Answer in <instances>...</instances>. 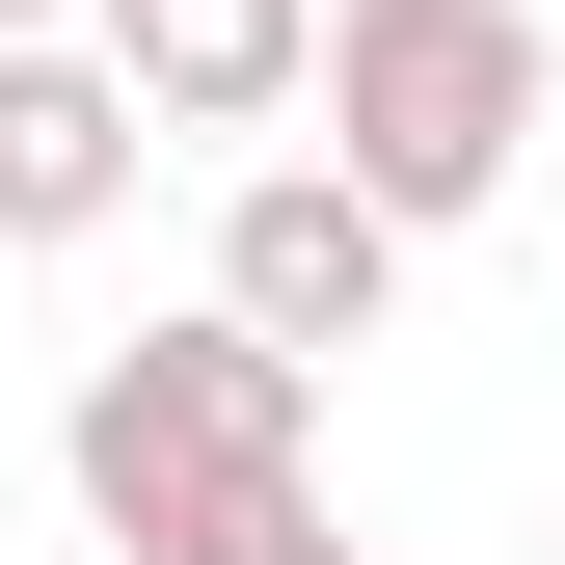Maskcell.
I'll use <instances>...</instances> for the list:
<instances>
[{
  "label": "cell",
  "mask_w": 565,
  "mask_h": 565,
  "mask_svg": "<svg viewBox=\"0 0 565 565\" xmlns=\"http://www.w3.org/2000/svg\"><path fill=\"white\" fill-rule=\"evenodd\" d=\"M54 28H82V0H0V54H54Z\"/></svg>",
  "instance_id": "7"
},
{
  "label": "cell",
  "mask_w": 565,
  "mask_h": 565,
  "mask_svg": "<svg viewBox=\"0 0 565 565\" xmlns=\"http://www.w3.org/2000/svg\"><path fill=\"white\" fill-rule=\"evenodd\" d=\"M216 323L269 350V377H323V350H377V323H404V243L350 216L323 162H243V216H216Z\"/></svg>",
  "instance_id": "3"
},
{
  "label": "cell",
  "mask_w": 565,
  "mask_h": 565,
  "mask_svg": "<svg viewBox=\"0 0 565 565\" xmlns=\"http://www.w3.org/2000/svg\"><path fill=\"white\" fill-rule=\"evenodd\" d=\"M539 565H565V539H539Z\"/></svg>",
  "instance_id": "8"
},
{
  "label": "cell",
  "mask_w": 565,
  "mask_h": 565,
  "mask_svg": "<svg viewBox=\"0 0 565 565\" xmlns=\"http://www.w3.org/2000/svg\"><path fill=\"white\" fill-rule=\"evenodd\" d=\"M82 54L135 82V135H269L323 54V0H82Z\"/></svg>",
  "instance_id": "4"
},
{
  "label": "cell",
  "mask_w": 565,
  "mask_h": 565,
  "mask_svg": "<svg viewBox=\"0 0 565 565\" xmlns=\"http://www.w3.org/2000/svg\"><path fill=\"white\" fill-rule=\"evenodd\" d=\"M189 565H377V539H350L323 484H297V512H243V539H189Z\"/></svg>",
  "instance_id": "6"
},
{
  "label": "cell",
  "mask_w": 565,
  "mask_h": 565,
  "mask_svg": "<svg viewBox=\"0 0 565 565\" xmlns=\"http://www.w3.org/2000/svg\"><path fill=\"white\" fill-rule=\"evenodd\" d=\"M297 108H323V189H350V216H377V243H431V216H484V189L539 162L565 54L512 28V0H323Z\"/></svg>",
  "instance_id": "2"
},
{
  "label": "cell",
  "mask_w": 565,
  "mask_h": 565,
  "mask_svg": "<svg viewBox=\"0 0 565 565\" xmlns=\"http://www.w3.org/2000/svg\"><path fill=\"white\" fill-rule=\"evenodd\" d=\"M82 216H135V82L54 28V54H0V243H82Z\"/></svg>",
  "instance_id": "5"
},
{
  "label": "cell",
  "mask_w": 565,
  "mask_h": 565,
  "mask_svg": "<svg viewBox=\"0 0 565 565\" xmlns=\"http://www.w3.org/2000/svg\"><path fill=\"white\" fill-rule=\"evenodd\" d=\"M54 484H82L108 565H189V539H243V512H297V484H323V377H269V350L189 297V323H135L108 377L54 404Z\"/></svg>",
  "instance_id": "1"
}]
</instances>
